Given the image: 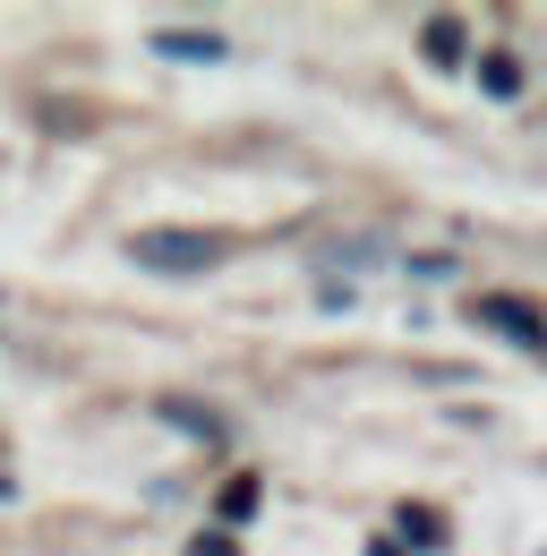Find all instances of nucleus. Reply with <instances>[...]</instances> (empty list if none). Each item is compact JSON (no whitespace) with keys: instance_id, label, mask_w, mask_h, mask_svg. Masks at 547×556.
<instances>
[{"instance_id":"6e6552de","label":"nucleus","mask_w":547,"mask_h":556,"mask_svg":"<svg viewBox=\"0 0 547 556\" xmlns=\"http://www.w3.org/2000/svg\"><path fill=\"white\" fill-rule=\"evenodd\" d=\"M403 531L419 548H445V514H436V505H403Z\"/></svg>"},{"instance_id":"7ed1b4c3","label":"nucleus","mask_w":547,"mask_h":556,"mask_svg":"<svg viewBox=\"0 0 547 556\" xmlns=\"http://www.w3.org/2000/svg\"><path fill=\"white\" fill-rule=\"evenodd\" d=\"M154 52H163V61H222L231 43H222L214 26H205V35H189V26H163V35H154Z\"/></svg>"},{"instance_id":"0eeeda50","label":"nucleus","mask_w":547,"mask_h":556,"mask_svg":"<svg viewBox=\"0 0 547 556\" xmlns=\"http://www.w3.org/2000/svg\"><path fill=\"white\" fill-rule=\"evenodd\" d=\"M257 496H266V488H257V471H240V480L222 488V505H214V514H222V522H231V531H240V522H249V514H257Z\"/></svg>"},{"instance_id":"20e7f679","label":"nucleus","mask_w":547,"mask_h":556,"mask_svg":"<svg viewBox=\"0 0 547 556\" xmlns=\"http://www.w3.org/2000/svg\"><path fill=\"white\" fill-rule=\"evenodd\" d=\"M154 419H171L180 437H198V445H222V412H198V403H180V394H163Z\"/></svg>"},{"instance_id":"f03ea898","label":"nucleus","mask_w":547,"mask_h":556,"mask_svg":"<svg viewBox=\"0 0 547 556\" xmlns=\"http://www.w3.org/2000/svg\"><path fill=\"white\" fill-rule=\"evenodd\" d=\"M471 326H496L513 351H547V317L522 291H471Z\"/></svg>"},{"instance_id":"9d476101","label":"nucleus","mask_w":547,"mask_h":556,"mask_svg":"<svg viewBox=\"0 0 547 556\" xmlns=\"http://www.w3.org/2000/svg\"><path fill=\"white\" fill-rule=\"evenodd\" d=\"M0 496H9V471H0Z\"/></svg>"},{"instance_id":"9b49d317","label":"nucleus","mask_w":547,"mask_h":556,"mask_svg":"<svg viewBox=\"0 0 547 556\" xmlns=\"http://www.w3.org/2000/svg\"><path fill=\"white\" fill-rule=\"evenodd\" d=\"M0 308H9V291H0Z\"/></svg>"},{"instance_id":"f257e3e1","label":"nucleus","mask_w":547,"mask_h":556,"mask_svg":"<svg viewBox=\"0 0 547 556\" xmlns=\"http://www.w3.org/2000/svg\"><path fill=\"white\" fill-rule=\"evenodd\" d=\"M129 257L145 275H205V266H222V231H180V223H154V231H137Z\"/></svg>"},{"instance_id":"39448f33","label":"nucleus","mask_w":547,"mask_h":556,"mask_svg":"<svg viewBox=\"0 0 547 556\" xmlns=\"http://www.w3.org/2000/svg\"><path fill=\"white\" fill-rule=\"evenodd\" d=\"M419 52H428L436 70H454V61L471 52V35H462V17H428V26H419Z\"/></svg>"},{"instance_id":"423d86ee","label":"nucleus","mask_w":547,"mask_h":556,"mask_svg":"<svg viewBox=\"0 0 547 556\" xmlns=\"http://www.w3.org/2000/svg\"><path fill=\"white\" fill-rule=\"evenodd\" d=\"M479 86H487L496 103H513V94H522V61H513V52H487V61H479Z\"/></svg>"},{"instance_id":"1a4fd4ad","label":"nucleus","mask_w":547,"mask_h":556,"mask_svg":"<svg viewBox=\"0 0 547 556\" xmlns=\"http://www.w3.org/2000/svg\"><path fill=\"white\" fill-rule=\"evenodd\" d=\"M189 556H240V548H231V540H198Z\"/></svg>"}]
</instances>
